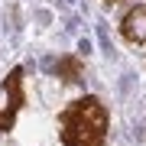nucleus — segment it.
Returning <instances> with one entry per match:
<instances>
[{
    "label": "nucleus",
    "instance_id": "nucleus-1",
    "mask_svg": "<svg viewBox=\"0 0 146 146\" xmlns=\"http://www.w3.org/2000/svg\"><path fill=\"white\" fill-rule=\"evenodd\" d=\"M110 114L98 94H84L58 114V136L65 146H104Z\"/></svg>",
    "mask_w": 146,
    "mask_h": 146
},
{
    "label": "nucleus",
    "instance_id": "nucleus-2",
    "mask_svg": "<svg viewBox=\"0 0 146 146\" xmlns=\"http://www.w3.org/2000/svg\"><path fill=\"white\" fill-rule=\"evenodd\" d=\"M26 104V91H23V68H13L7 81L0 84V133L10 130L16 123V114Z\"/></svg>",
    "mask_w": 146,
    "mask_h": 146
},
{
    "label": "nucleus",
    "instance_id": "nucleus-3",
    "mask_svg": "<svg viewBox=\"0 0 146 146\" xmlns=\"http://www.w3.org/2000/svg\"><path fill=\"white\" fill-rule=\"evenodd\" d=\"M120 36L127 42H133V46H143L146 42V3L133 7V10L120 20Z\"/></svg>",
    "mask_w": 146,
    "mask_h": 146
},
{
    "label": "nucleus",
    "instance_id": "nucleus-4",
    "mask_svg": "<svg viewBox=\"0 0 146 146\" xmlns=\"http://www.w3.org/2000/svg\"><path fill=\"white\" fill-rule=\"evenodd\" d=\"M58 72H65V75H68L65 81H78V72H81V65H78V58H65V62L58 65Z\"/></svg>",
    "mask_w": 146,
    "mask_h": 146
},
{
    "label": "nucleus",
    "instance_id": "nucleus-5",
    "mask_svg": "<svg viewBox=\"0 0 146 146\" xmlns=\"http://www.w3.org/2000/svg\"><path fill=\"white\" fill-rule=\"evenodd\" d=\"M110 3H114V0H110Z\"/></svg>",
    "mask_w": 146,
    "mask_h": 146
}]
</instances>
